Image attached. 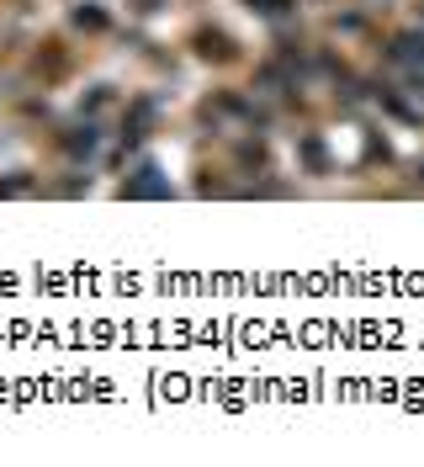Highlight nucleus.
Segmentation results:
<instances>
[{
    "label": "nucleus",
    "mask_w": 424,
    "mask_h": 467,
    "mask_svg": "<svg viewBox=\"0 0 424 467\" xmlns=\"http://www.w3.org/2000/svg\"><path fill=\"white\" fill-rule=\"evenodd\" d=\"M186 48H191L202 64H239V58H244L239 37H233V32H223L218 22H197V27L186 32Z\"/></svg>",
    "instance_id": "1"
},
{
    "label": "nucleus",
    "mask_w": 424,
    "mask_h": 467,
    "mask_svg": "<svg viewBox=\"0 0 424 467\" xmlns=\"http://www.w3.org/2000/svg\"><path fill=\"white\" fill-rule=\"evenodd\" d=\"M69 64H75L69 43H64V37H48V43H37V54H32L27 69L37 80H58V75H69Z\"/></svg>",
    "instance_id": "2"
},
{
    "label": "nucleus",
    "mask_w": 424,
    "mask_h": 467,
    "mask_svg": "<svg viewBox=\"0 0 424 467\" xmlns=\"http://www.w3.org/2000/svg\"><path fill=\"white\" fill-rule=\"evenodd\" d=\"M69 27L75 32H112V16H107L96 0H80V5L69 11Z\"/></svg>",
    "instance_id": "3"
},
{
    "label": "nucleus",
    "mask_w": 424,
    "mask_h": 467,
    "mask_svg": "<svg viewBox=\"0 0 424 467\" xmlns=\"http://www.w3.org/2000/svg\"><path fill=\"white\" fill-rule=\"evenodd\" d=\"M244 5H250V11H260V16H271V22H282L297 0H244Z\"/></svg>",
    "instance_id": "4"
}]
</instances>
